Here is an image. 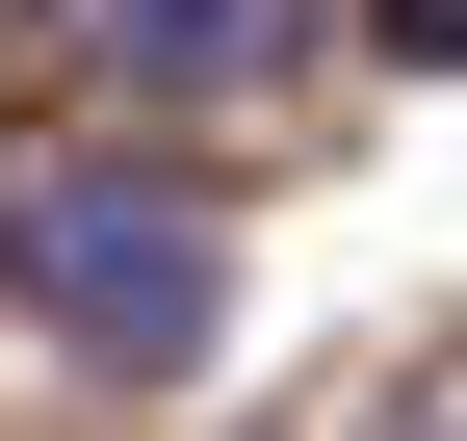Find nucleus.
Masks as SVG:
<instances>
[{
    "mask_svg": "<svg viewBox=\"0 0 467 441\" xmlns=\"http://www.w3.org/2000/svg\"><path fill=\"white\" fill-rule=\"evenodd\" d=\"M389 52H467V0H389Z\"/></svg>",
    "mask_w": 467,
    "mask_h": 441,
    "instance_id": "7ed1b4c3",
    "label": "nucleus"
},
{
    "mask_svg": "<svg viewBox=\"0 0 467 441\" xmlns=\"http://www.w3.org/2000/svg\"><path fill=\"white\" fill-rule=\"evenodd\" d=\"M0 286H26L52 364H104V390H182L234 338V234L156 182V156H26V182H0Z\"/></svg>",
    "mask_w": 467,
    "mask_h": 441,
    "instance_id": "f257e3e1",
    "label": "nucleus"
},
{
    "mask_svg": "<svg viewBox=\"0 0 467 441\" xmlns=\"http://www.w3.org/2000/svg\"><path fill=\"white\" fill-rule=\"evenodd\" d=\"M104 26H130V78H234V52H260L285 0H104Z\"/></svg>",
    "mask_w": 467,
    "mask_h": 441,
    "instance_id": "f03ea898",
    "label": "nucleus"
}]
</instances>
